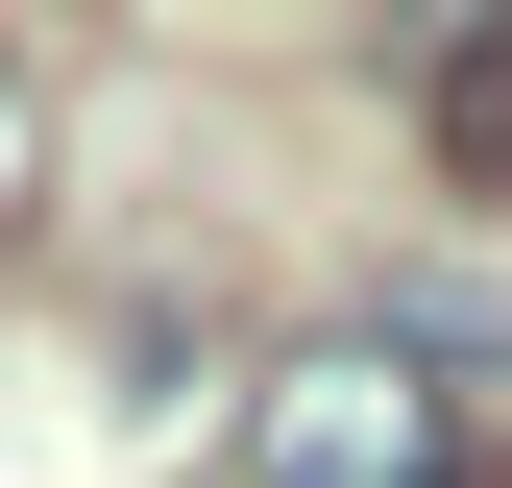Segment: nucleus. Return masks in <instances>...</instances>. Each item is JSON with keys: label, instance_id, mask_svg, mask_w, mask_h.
I'll list each match as a JSON object with an SVG mask.
<instances>
[{"label": "nucleus", "instance_id": "4", "mask_svg": "<svg viewBox=\"0 0 512 488\" xmlns=\"http://www.w3.org/2000/svg\"><path fill=\"white\" fill-rule=\"evenodd\" d=\"M464 488H488V464H464Z\"/></svg>", "mask_w": 512, "mask_h": 488}, {"label": "nucleus", "instance_id": "3", "mask_svg": "<svg viewBox=\"0 0 512 488\" xmlns=\"http://www.w3.org/2000/svg\"><path fill=\"white\" fill-rule=\"evenodd\" d=\"M25 196H49V98L0 74V220H25Z\"/></svg>", "mask_w": 512, "mask_h": 488}, {"label": "nucleus", "instance_id": "2", "mask_svg": "<svg viewBox=\"0 0 512 488\" xmlns=\"http://www.w3.org/2000/svg\"><path fill=\"white\" fill-rule=\"evenodd\" d=\"M415 122H439V171H464V196H512V0H488V25H439Z\"/></svg>", "mask_w": 512, "mask_h": 488}, {"label": "nucleus", "instance_id": "1", "mask_svg": "<svg viewBox=\"0 0 512 488\" xmlns=\"http://www.w3.org/2000/svg\"><path fill=\"white\" fill-rule=\"evenodd\" d=\"M244 488H464V391L415 342H293L244 391Z\"/></svg>", "mask_w": 512, "mask_h": 488}]
</instances>
